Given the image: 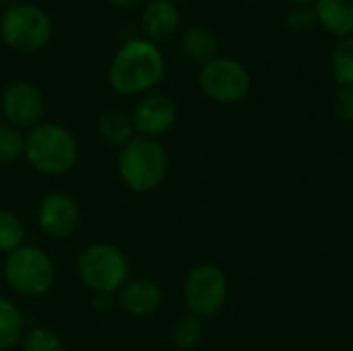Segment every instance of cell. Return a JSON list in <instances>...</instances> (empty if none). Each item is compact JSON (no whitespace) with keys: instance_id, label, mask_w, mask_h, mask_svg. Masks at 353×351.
Returning a JSON list of instances; mask_svg holds the SVG:
<instances>
[{"instance_id":"obj_13","label":"cell","mask_w":353,"mask_h":351,"mask_svg":"<svg viewBox=\"0 0 353 351\" xmlns=\"http://www.w3.org/2000/svg\"><path fill=\"white\" fill-rule=\"evenodd\" d=\"M141 27L145 39L157 43L170 39L180 27V10L174 0H151L143 10Z\"/></svg>"},{"instance_id":"obj_22","label":"cell","mask_w":353,"mask_h":351,"mask_svg":"<svg viewBox=\"0 0 353 351\" xmlns=\"http://www.w3.org/2000/svg\"><path fill=\"white\" fill-rule=\"evenodd\" d=\"M25 153V134L10 126L0 124V163H10Z\"/></svg>"},{"instance_id":"obj_14","label":"cell","mask_w":353,"mask_h":351,"mask_svg":"<svg viewBox=\"0 0 353 351\" xmlns=\"http://www.w3.org/2000/svg\"><path fill=\"white\" fill-rule=\"evenodd\" d=\"M319 25L327 31L347 37L353 35V0H314Z\"/></svg>"},{"instance_id":"obj_23","label":"cell","mask_w":353,"mask_h":351,"mask_svg":"<svg viewBox=\"0 0 353 351\" xmlns=\"http://www.w3.org/2000/svg\"><path fill=\"white\" fill-rule=\"evenodd\" d=\"M285 25L298 33L314 29L319 25V17H316L314 6L312 4H296L285 17Z\"/></svg>"},{"instance_id":"obj_9","label":"cell","mask_w":353,"mask_h":351,"mask_svg":"<svg viewBox=\"0 0 353 351\" xmlns=\"http://www.w3.org/2000/svg\"><path fill=\"white\" fill-rule=\"evenodd\" d=\"M2 114L6 118V124L14 128H35L41 124L43 116V95L41 91L29 83V81H14L10 83L0 99Z\"/></svg>"},{"instance_id":"obj_3","label":"cell","mask_w":353,"mask_h":351,"mask_svg":"<svg viewBox=\"0 0 353 351\" xmlns=\"http://www.w3.org/2000/svg\"><path fill=\"white\" fill-rule=\"evenodd\" d=\"M168 151L157 139L134 134L118 155V174L132 192H151L168 176Z\"/></svg>"},{"instance_id":"obj_10","label":"cell","mask_w":353,"mask_h":351,"mask_svg":"<svg viewBox=\"0 0 353 351\" xmlns=\"http://www.w3.org/2000/svg\"><path fill=\"white\" fill-rule=\"evenodd\" d=\"M81 221V209L72 194L68 192H48L37 209V223L39 230L56 240L72 236V232L79 228Z\"/></svg>"},{"instance_id":"obj_15","label":"cell","mask_w":353,"mask_h":351,"mask_svg":"<svg viewBox=\"0 0 353 351\" xmlns=\"http://www.w3.org/2000/svg\"><path fill=\"white\" fill-rule=\"evenodd\" d=\"M217 50H219V41L217 35L205 27V25H192L184 31L182 37V52L184 56L194 62V64H207L213 58H217Z\"/></svg>"},{"instance_id":"obj_27","label":"cell","mask_w":353,"mask_h":351,"mask_svg":"<svg viewBox=\"0 0 353 351\" xmlns=\"http://www.w3.org/2000/svg\"><path fill=\"white\" fill-rule=\"evenodd\" d=\"M294 4H314V0H292Z\"/></svg>"},{"instance_id":"obj_20","label":"cell","mask_w":353,"mask_h":351,"mask_svg":"<svg viewBox=\"0 0 353 351\" xmlns=\"http://www.w3.org/2000/svg\"><path fill=\"white\" fill-rule=\"evenodd\" d=\"M203 337H205L203 319L194 314H186L174 325V343L180 350H194L203 341Z\"/></svg>"},{"instance_id":"obj_17","label":"cell","mask_w":353,"mask_h":351,"mask_svg":"<svg viewBox=\"0 0 353 351\" xmlns=\"http://www.w3.org/2000/svg\"><path fill=\"white\" fill-rule=\"evenodd\" d=\"M25 335V319L14 302L0 298V351L14 348Z\"/></svg>"},{"instance_id":"obj_11","label":"cell","mask_w":353,"mask_h":351,"mask_svg":"<svg viewBox=\"0 0 353 351\" xmlns=\"http://www.w3.org/2000/svg\"><path fill=\"white\" fill-rule=\"evenodd\" d=\"M130 118L137 134L157 139L159 134L168 132L176 124L178 108L168 95L149 93L134 106Z\"/></svg>"},{"instance_id":"obj_6","label":"cell","mask_w":353,"mask_h":351,"mask_svg":"<svg viewBox=\"0 0 353 351\" xmlns=\"http://www.w3.org/2000/svg\"><path fill=\"white\" fill-rule=\"evenodd\" d=\"M4 279L8 288L19 296H43L56 277V267L52 259L37 246H19L4 261Z\"/></svg>"},{"instance_id":"obj_2","label":"cell","mask_w":353,"mask_h":351,"mask_svg":"<svg viewBox=\"0 0 353 351\" xmlns=\"http://www.w3.org/2000/svg\"><path fill=\"white\" fill-rule=\"evenodd\" d=\"M25 159L43 176H62L79 159L77 137L62 124L41 122L25 134Z\"/></svg>"},{"instance_id":"obj_21","label":"cell","mask_w":353,"mask_h":351,"mask_svg":"<svg viewBox=\"0 0 353 351\" xmlns=\"http://www.w3.org/2000/svg\"><path fill=\"white\" fill-rule=\"evenodd\" d=\"M23 351H64L62 337L48 327H33L23 335Z\"/></svg>"},{"instance_id":"obj_4","label":"cell","mask_w":353,"mask_h":351,"mask_svg":"<svg viewBox=\"0 0 353 351\" xmlns=\"http://www.w3.org/2000/svg\"><path fill=\"white\" fill-rule=\"evenodd\" d=\"M52 19L50 14L29 2L10 4L0 14V37L2 41L23 54L39 52L52 39Z\"/></svg>"},{"instance_id":"obj_18","label":"cell","mask_w":353,"mask_h":351,"mask_svg":"<svg viewBox=\"0 0 353 351\" xmlns=\"http://www.w3.org/2000/svg\"><path fill=\"white\" fill-rule=\"evenodd\" d=\"M333 77L341 87H353V35L343 37L331 56Z\"/></svg>"},{"instance_id":"obj_24","label":"cell","mask_w":353,"mask_h":351,"mask_svg":"<svg viewBox=\"0 0 353 351\" xmlns=\"http://www.w3.org/2000/svg\"><path fill=\"white\" fill-rule=\"evenodd\" d=\"M333 112L339 120L353 122V87H341L333 99Z\"/></svg>"},{"instance_id":"obj_1","label":"cell","mask_w":353,"mask_h":351,"mask_svg":"<svg viewBox=\"0 0 353 351\" xmlns=\"http://www.w3.org/2000/svg\"><path fill=\"white\" fill-rule=\"evenodd\" d=\"M165 74V60L157 43L134 37L122 43L108 70L110 85L120 95H139L151 91Z\"/></svg>"},{"instance_id":"obj_12","label":"cell","mask_w":353,"mask_h":351,"mask_svg":"<svg viewBox=\"0 0 353 351\" xmlns=\"http://www.w3.org/2000/svg\"><path fill=\"white\" fill-rule=\"evenodd\" d=\"M163 294L159 285L151 279H128L120 290H118V306L134 317V319H147L155 314L161 306Z\"/></svg>"},{"instance_id":"obj_5","label":"cell","mask_w":353,"mask_h":351,"mask_svg":"<svg viewBox=\"0 0 353 351\" xmlns=\"http://www.w3.org/2000/svg\"><path fill=\"white\" fill-rule=\"evenodd\" d=\"M81 281L95 294H116L130 275L128 257L114 244L95 242L87 246L77 261Z\"/></svg>"},{"instance_id":"obj_19","label":"cell","mask_w":353,"mask_h":351,"mask_svg":"<svg viewBox=\"0 0 353 351\" xmlns=\"http://www.w3.org/2000/svg\"><path fill=\"white\" fill-rule=\"evenodd\" d=\"M25 228L17 213L8 209H0V252L10 254L19 246H23Z\"/></svg>"},{"instance_id":"obj_26","label":"cell","mask_w":353,"mask_h":351,"mask_svg":"<svg viewBox=\"0 0 353 351\" xmlns=\"http://www.w3.org/2000/svg\"><path fill=\"white\" fill-rule=\"evenodd\" d=\"M110 4H114V6H132V4H137L139 0H108Z\"/></svg>"},{"instance_id":"obj_7","label":"cell","mask_w":353,"mask_h":351,"mask_svg":"<svg viewBox=\"0 0 353 351\" xmlns=\"http://www.w3.org/2000/svg\"><path fill=\"white\" fill-rule=\"evenodd\" d=\"M228 300V277L225 273L209 263L196 265L184 279V302L190 314L205 319L217 314Z\"/></svg>"},{"instance_id":"obj_8","label":"cell","mask_w":353,"mask_h":351,"mask_svg":"<svg viewBox=\"0 0 353 351\" xmlns=\"http://www.w3.org/2000/svg\"><path fill=\"white\" fill-rule=\"evenodd\" d=\"M199 87L213 101L236 103L250 91V74L238 60L217 56L201 66Z\"/></svg>"},{"instance_id":"obj_16","label":"cell","mask_w":353,"mask_h":351,"mask_svg":"<svg viewBox=\"0 0 353 351\" xmlns=\"http://www.w3.org/2000/svg\"><path fill=\"white\" fill-rule=\"evenodd\" d=\"M97 130L103 141H108L110 145H120V147H124L137 134L132 126V118L120 110L103 112L97 120Z\"/></svg>"},{"instance_id":"obj_25","label":"cell","mask_w":353,"mask_h":351,"mask_svg":"<svg viewBox=\"0 0 353 351\" xmlns=\"http://www.w3.org/2000/svg\"><path fill=\"white\" fill-rule=\"evenodd\" d=\"M93 306L97 310H110L114 306V300H112V294H95L93 298Z\"/></svg>"}]
</instances>
